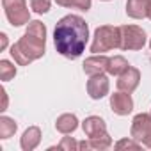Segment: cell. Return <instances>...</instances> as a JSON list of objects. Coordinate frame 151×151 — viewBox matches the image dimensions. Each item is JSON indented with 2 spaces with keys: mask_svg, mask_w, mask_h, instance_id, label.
I'll return each instance as SVG.
<instances>
[{
  "mask_svg": "<svg viewBox=\"0 0 151 151\" xmlns=\"http://www.w3.org/2000/svg\"><path fill=\"white\" fill-rule=\"evenodd\" d=\"M55 149L75 151V149H78V142L75 140L73 137H62V140H60V144H59V146H53V147H50V151H55Z\"/></svg>",
  "mask_w": 151,
  "mask_h": 151,
  "instance_id": "obj_19",
  "label": "cell"
},
{
  "mask_svg": "<svg viewBox=\"0 0 151 151\" xmlns=\"http://www.w3.org/2000/svg\"><path fill=\"white\" fill-rule=\"evenodd\" d=\"M149 48H151V41H149Z\"/></svg>",
  "mask_w": 151,
  "mask_h": 151,
  "instance_id": "obj_25",
  "label": "cell"
},
{
  "mask_svg": "<svg viewBox=\"0 0 151 151\" xmlns=\"http://www.w3.org/2000/svg\"><path fill=\"white\" fill-rule=\"evenodd\" d=\"M6 46H7V36L2 32L0 34V50H6Z\"/></svg>",
  "mask_w": 151,
  "mask_h": 151,
  "instance_id": "obj_23",
  "label": "cell"
},
{
  "mask_svg": "<svg viewBox=\"0 0 151 151\" xmlns=\"http://www.w3.org/2000/svg\"><path fill=\"white\" fill-rule=\"evenodd\" d=\"M14 75H16V66L11 64L9 60H0V80L2 82H9L14 78Z\"/></svg>",
  "mask_w": 151,
  "mask_h": 151,
  "instance_id": "obj_17",
  "label": "cell"
},
{
  "mask_svg": "<svg viewBox=\"0 0 151 151\" xmlns=\"http://www.w3.org/2000/svg\"><path fill=\"white\" fill-rule=\"evenodd\" d=\"M140 147H142V144L137 142L135 139H121V140L116 144V149H133V151H137V149H140Z\"/></svg>",
  "mask_w": 151,
  "mask_h": 151,
  "instance_id": "obj_21",
  "label": "cell"
},
{
  "mask_svg": "<svg viewBox=\"0 0 151 151\" xmlns=\"http://www.w3.org/2000/svg\"><path fill=\"white\" fill-rule=\"evenodd\" d=\"M128 60L123 57V55H116V57H112L110 60H109V68H107V73L109 75H116V77H119V75L124 71V69H128Z\"/></svg>",
  "mask_w": 151,
  "mask_h": 151,
  "instance_id": "obj_15",
  "label": "cell"
},
{
  "mask_svg": "<svg viewBox=\"0 0 151 151\" xmlns=\"http://www.w3.org/2000/svg\"><path fill=\"white\" fill-rule=\"evenodd\" d=\"M84 133L89 137L91 149H107L112 146V139L107 133V124L101 117L98 116H89L82 123Z\"/></svg>",
  "mask_w": 151,
  "mask_h": 151,
  "instance_id": "obj_3",
  "label": "cell"
},
{
  "mask_svg": "<svg viewBox=\"0 0 151 151\" xmlns=\"http://www.w3.org/2000/svg\"><path fill=\"white\" fill-rule=\"evenodd\" d=\"M110 107H112L114 114H117V116H128L133 110V100H132L130 93L119 91V93H116V94L110 96Z\"/></svg>",
  "mask_w": 151,
  "mask_h": 151,
  "instance_id": "obj_10",
  "label": "cell"
},
{
  "mask_svg": "<svg viewBox=\"0 0 151 151\" xmlns=\"http://www.w3.org/2000/svg\"><path fill=\"white\" fill-rule=\"evenodd\" d=\"M50 6L52 2L50 0H30V9L37 14H45L50 11Z\"/></svg>",
  "mask_w": 151,
  "mask_h": 151,
  "instance_id": "obj_20",
  "label": "cell"
},
{
  "mask_svg": "<svg viewBox=\"0 0 151 151\" xmlns=\"http://www.w3.org/2000/svg\"><path fill=\"white\" fill-rule=\"evenodd\" d=\"M149 0H126V14L135 20H142L147 16Z\"/></svg>",
  "mask_w": 151,
  "mask_h": 151,
  "instance_id": "obj_13",
  "label": "cell"
},
{
  "mask_svg": "<svg viewBox=\"0 0 151 151\" xmlns=\"http://www.w3.org/2000/svg\"><path fill=\"white\" fill-rule=\"evenodd\" d=\"M16 128H18V124H16L14 119H11L7 116L0 117V139H9V137H13L16 133Z\"/></svg>",
  "mask_w": 151,
  "mask_h": 151,
  "instance_id": "obj_16",
  "label": "cell"
},
{
  "mask_svg": "<svg viewBox=\"0 0 151 151\" xmlns=\"http://www.w3.org/2000/svg\"><path fill=\"white\" fill-rule=\"evenodd\" d=\"M121 29V50H142L146 45V32L137 25H123Z\"/></svg>",
  "mask_w": 151,
  "mask_h": 151,
  "instance_id": "obj_7",
  "label": "cell"
},
{
  "mask_svg": "<svg viewBox=\"0 0 151 151\" xmlns=\"http://www.w3.org/2000/svg\"><path fill=\"white\" fill-rule=\"evenodd\" d=\"M105 2H109V0H105Z\"/></svg>",
  "mask_w": 151,
  "mask_h": 151,
  "instance_id": "obj_26",
  "label": "cell"
},
{
  "mask_svg": "<svg viewBox=\"0 0 151 151\" xmlns=\"http://www.w3.org/2000/svg\"><path fill=\"white\" fill-rule=\"evenodd\" d=\"M109 89H110V84H109V78L105 77V73L93 75L87 80V94L93 100H101L103 96L109 94Z\"/></svg>",
  "mask_w": 151,
  "mask_h": 151,
  "instance_id": "obj_8",
  "label": "cell"
},
{
  "mask_svg": "<svg viewBox=\"0 0 151 151\" xmlns=\"http://www.w3.org/2000/svg\"><path fill=\"white\" fill-rule=\"evenodd\" d=\"M109 57L103 55V53H94L93 57L86 59L84 62V73L93 77V75H100V73H105L107 68H109Z\"/></svg>",
  "mask_w": 151,
  "mask_h": 151,
  "instance_id": "obj_11",
  "label": "cell"
},
{
  "mask_svg": "<svg viewBox=\"0 0 151 151\" xmlns=\"http://www.w3.org/2000/svg\"><path fill=\"white\" fill-rule=\"evenodd\" d=\"M114 48H121V29L112 25H101L94 30L91 52L93 53H103Z\"/></svg>",
  "mask_w": 151,
  "mask_h": 151,
  "instance_id": "obj_4",
  "label": "cell"
},
{
  "mask_svg": "<svg viewBox=\"0 0 151 151\" xmlns=\"http://www.w3.org/2000/svg\"><path fill=\"white\" fill-rule=\"evenodd\" d=\"M147 18L151 20V0H149V4H147Z\"/></svg>",
  "mask_w": 151,
  "mask_h": 151,
  "instance_id": "obj_24",
  "label": "cell"
},
{
  "mask_svg": "<svg viewBox=\"0 0 151 151\" xmlns=\"http://www.w3.org/2000/svg\"><path fill=\"white\" fill-rule=\"evenodd\" d=\"M139 82H140V71L133 66H128V69H124L117 77V89L132 94L139 87Z\"/></svg>",
  "mask_w": 151,
  "mask_h": 151,
  "instance_id": "obj_9",
  "label": "cell"
},
{
  "mask_svg": "<svg viewBox=\"0 0 151 151\" xmlns=\"http://www.w3.org/2000/svg\"><path fill=\"white\" fill-rule=\"evenodd\" d=\"M77 126H78V119H77V116H75V114H62V116H59L57 121H55L57 132H60V133H64V135L73 133L75 130H77Z\"/></svg>",
  "mask_w": 151,
  "mask_h": 151,
  "instance_id": "obj_14",
  "label": "cell"
},
{
  "mask_svg": "<svg viewBox=\"0 0 151 151\" xmlns=\"http://www.w3.org/2000/svg\"><path fill=\"white\" fill-rule=\"evenodd\" d=\"M39 142H41V130H39L37 126L27 128V130L23 132V135H22V140H20L23 151H32V149H36V147L39 146Z\"/></svg>",
  "mask_w": 151,
  "mask_h": 151,
  "instance_id": "obj_12",
  "label": "cell"
},
{
  "mask_svg": "<svg viewBox=\"0 0 151 151\" xmlns=\"http://www.w3.org/2000/svg\"><path fill=\"white\" fill-rule=\"evenodd\" d=\"M2 6L13 27H22L30 22V11L25 0H2Z\"/></svg>",
  "mask_w": 151,
  "mask_h": 151,
  "instance_id": "obj_5",
  "label": "cell"
},
{
  "mask_svg": "<svg viewBox=\"0 0 151 151\" xmlns=\"http://www.w3.org/2000/svg\"><path fill=\"white\" fill-rule=\"evenodd\" d=\"M46 46V27L39 20L29 22L25 34L11 46V55L20 66H29L45 55Z\"/></svg>",
  "mask_w": 151,
  "mask_h": 151,
  "instance_id": "obj_2",
  "label": "cell"
},
{
  "mask_svg": "<svg viewBox=\"0 0 151 151\" xmlns=\"http://www.w3.org/2000/svg\"><path fill=\"white\" fill-rule=\"evenodd\" d=\"M0 94H2V109L0 110H6L7 109V93H6V89L0 91Z\"/></svg>",
  "mask_w": 151,
  "mask_h": 151,
  "instance_id": "obj_22",
  "label": "cell"
},
{
  "mask_svg": "<svg viewBox=\"0 0 151 151\" xmlns=\"http://www.w3.org/2000/svg\"><path fill=\"white\" fill-rule=\"evenodd\" d=\"M132 139L146 147H151V114H137L130 128Z\"/></svg>",
  "mask_w": 151,
  "mask_h": 151,
  "instance_id": "obj_6",
  "label": "cell"
},
{
  "mask_svg": "<svg viewBox=\"0 0 151 151\" xmlns=\"http://www.w3.org/2000/svg\"><path fill=\"white\" fill-rule=\"evenodd\" d=\"M62 7H77L80 11H89L91 9V0H55Z\"/></svg>",
  "mask_w": 151,
  "mask_h": 151,
  "instance_id": "obj_18",
  "label": "cell"
},
{
  "mask_svg": "<svg viewBox=\"0 0 151 151\" xmlns=\"http://www.w3.org/2000/svg\"><path fill=\"white\" fill-rule=\"evenodd\" d=\"M89 27L78 14H68L60 18L53 30V43L57 52L66 59H78L87 45Z\"/></svg>",
  "mask_w": 151,
  "mask_h": 151,
  "instance_id": "obj_1",
  "label": "cell"
}]
</instances>
